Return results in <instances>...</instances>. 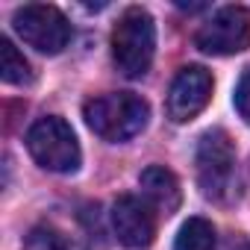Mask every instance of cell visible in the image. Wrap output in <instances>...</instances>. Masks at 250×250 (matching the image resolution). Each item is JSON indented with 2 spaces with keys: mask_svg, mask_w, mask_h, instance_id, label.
I'll use <instances>...</instances> for the list:
<instances>
[{
  "mask_svg": "<svg viewBox=\"0 0 250 250\" xmlns=\"http://www.w3.org/2000/svg\"><path fill=\"white\" fill-rule=\"evenodd\" d=\"M83 115L94 136L118 145V142H130L147 127L150 106L133 91H112V94L91 97L83 106Z\"/></svg>",
  "mask_w": 250,
  "mask_h": 250,
  "instance_id": "6da1fadb",
  "label": "cell"
},
{
  "mask_svg": "<svg viewBox=\"0 0 250 250\" xmlns=\"http://www.w3.org/2000/svg\"><path fill=\"white\" fill-rule=\"evenodd\" d=\"M197 183L215 203H232L241 194L235 147L227 130H209L197 145Z\"/></svg>",
  "mask_w": 250,
  "mask_h": 250,
  "instance_id": "7a4b0ae2",
  "label": "cell"
},
{
  "mask_svg": "<svg viewBox=\"0 0 250 250\" xmlns=\"http://www.w3.org/2000/svg\"><path fill=\"white\" fill-rule=\"evenodd\" d=\"M153 53H156V27L147 9L142 6H130L124 12L112 30V59L115 68L130 77L139 80L150 71L153 65Z\"/></svg>",
  "mask_w": 250,
  "mask_h": 250,
  "instance_id": "3957f363",
  "label": "cell"
},
{
  "mask_svg": "<svg viewBox=\"0 0 250 250\" xmlns=\"http://www.w3.org/2000/svg\"><path fill=\"white\" fill-rule=\"evenodd\" d=\"M27 150L30 156L53 174H71L80 168V145L77 136L71 130V124L50 115V118H39L33 127L27 130Z\"/></svg>",
  "mask_w": 250,
  "mask_h": 250,
  "instance_id": "277c9868",
  "label": "cell"
},
{
  "mask_svg": "<svg viewBox=\"0 0 250 250\" xmlns=\"http://www.w3.org/2000/svg\"><path fill=\"white\" fill-rule=\"evenodd\" d=\"M12 24H15V33L24 39V44H30L39 53H47V56L62 53L68 47V42H71V24H68V18L56 6H47V3L21 6L15 12Z\"/></svg>",
  "mask_w": 250,
  "mask_h": 250,
  "instance_id": "5b68a950",
  "label": "cell"
},
{
  "mask_svg": "<svg viewBox=\"0 0 250 250\" xmlns=\"http://www.w3.org/2000/svg\"><path fill=\"white\" fill-rule=\"evenodd\" d=\"M194 44L212 56H232L250 47V9L224 6L194 36Z\"/></svg>",
  "mask_w": 250,
  "mask_h": 250,
  "instance_id": "8992f818",
  "label": "cell"
},
{
  "mask_svg": "<svg viewBox=\"0 0 250 250\" xmlns=\"http://www.w3.org/2000/svg\"><path fill=\"white\" fill-rule=\"evenodd\" d=\"M212 74L203 65H186L168 88V118L174 124H188L191 118H197L212 97Z\"/></svg>",
  "mask_w": 250,
  "mask_h": 250,
  "instance_id": "52a82bcc",
  "label": "cell"
},
{
  "mask_svg": "<svg viewBox=\"0 0 250 250\" xmlns=\"http://www.w3.org/2000/svg\"><path fill=\"white\" fill-rule=\"evenodd\" d=\"M112 229H115V238L124 247L142 250L156 235V218H153V212L145 200H139L133 194H124L112 206Z\"/></svg>",
  "mask_w": 250,
  "mask_h": 250,
  "instance_id": "ba28073f",
  "label": "cell"
},
{
  "mask_svg": "<svg viewBox=\"0 0 250 250\" xmlns=\"http://www.w3.org/2000/svg\"><path fill=\"white\" fill-rule=\"evenodd\" d=\"M139 186H142V194L147 200V206L171 215L180 209L183 203V188H180V180L174 177V171L162 168V165H150L142 171L139 177Z\"/></svg>",
  "mask_w": 250,
  "mask_h": 250,
  "instance_id": "9c48e42d",
  "label": "cell"
},
{
  "mask_svg": "<svg viewBox=\"0 0 250 250\" xmlns=\"http://www.w3.org/2000/svg\"><path fill=\"white\" fill-rule=\"evenodd\" d=\"M174 250H215V227L206 218H188L177 232Z\"/></svg>",
  "mask_w": 250,
  "mask_h": 250,
  "instance_id": "30bf717a",
  "label": "cell"
},
{
  "mask_svg": "<svg viewBox=\"0 0 250 250\" xmlns=\"http://www.w3.org/2000/svg\"><path fill=\"white\" fill-rule=\"evenodd\" d=\"M24 250H85V247L65 229H59L53 224H42L27 235Z\"/></svg>",
  "mask_w": 250,
  "mask_h": 250,
  "instance_id": "8fae6325",
  "label": "cell"
},
{
  "mask_svg": "<svg viewBox=\"0 0 250 250\" xmlns=\"http://www.w3.org/2000/svg\"><path fill=\"white\" fill-rule=\"evenodd\" d=\"M0 77L9 85H24V83L33 80L30 62L24 59V53L9 39H0Z\"/></svg>",
  "mask_w": 250,
  "mask_h": 250,
  "instance_id": "7c38bea8",
  "label": "cell"
},
{
  "mask_svg": "<svg viewBox=\"0 0 250 250\" xmlns=\"http://www.w3.org/2000/svg\"><path fill=\"white\" fill-rule=\"evenodd\" d=\"M235 109H238V115L250 124V68L241 74V80H238V85H235Z\"/></svg>",
  "mask_w": 250,
  "mask_h": 250,
  "instance_id": "4fadbf2b",
  "label": "cell"
},
{
  "mask_svg": "<svg viewBox=\"0 0 250 250\" xmlns=\"http://www.w3.org/2000/svg\"><path fill=\"white\" fill-rule=\"evenodd\" d=\"M221 250H250V244H247V238H241V235H232Z\"/></svg>",
  "mask_w": 250,
  "mask_h": 250,
  "instance_id": "5bb4252c",
  "label": "cell"
}]
</instances>
